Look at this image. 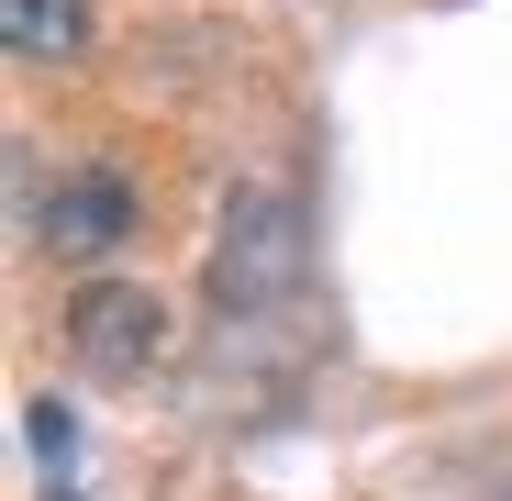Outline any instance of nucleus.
I'll return each instance as SVG.
<instances>
[{
	"mask_svg": "<svg viewBox=\"0 0 512 501\" xmlns=\"http://www.w3.org/2000/svg\"><path fill=\"white\" fill-rule=\"evenodd\" d=\"M301 279V201L290 190H234L212 234V301L223 312H268Z\"/></svg>",
	"mask_w": 512,
	"mask_h": 501,
	"instance_id": "obj_1",
	"label": "nucleus"
},
{
	"mask_svg": "<svg viewBox=\"0 0 512 501\" xmlns=\"http://www.w3.org/2000/svg\"><path fill=\"white\" fill-rule=\"evenodd\" d=\"M67 357L90 368V379H145L167 357V301L145 279H90L67 301Z\"/></svg>",
	"mask_w": 512,
	"mask_h": 501,
	"instance_id": "obj_2",
	"label": "nucleus"
},
{
	"mask_svg": "<svg viewBox=\"0 0 512 501\" xmlns=\"http://www.w3.org/2000/svg\"><path fill=\"white\" fill-rule=\"evenodd\" d=\"M123 234H134V190L112 179V167H67V179L45 190V212H34V245H45V257H67V268L112 257Z\"/></svg>",
	"mask_w": 512,
	"mask_h": 501,
	"instance_id": "obj_3",
	"label": "nucleus"
},
{
	"mask_svg": "<svg viewBox=\"0 0 512 501\" xmlns=\"http://www.w3.org/2000/svg\"><path fill=\"white\" fill-rule=\"evenodd\" d=\"M0 45L23 67H67L90 45V0H0Z\"/></svg>",
	"mask_w": 512,
	"mask_h": 501,
	"instance_id": "obj_4",
	"label": "nucleus"
},
{
	"mask_svg": "<svg viewBox=\"0 0 512 501\" xmlns=\"http://www.w3.org/2000/svg\"><path fill=\"white\" fill-rule=\"evenodd\" d=\"M23 435H34L45 468H67V457H78V412H67V401H23Z\"/></svg>",
	"mask_w": 512,
	"mask_h": 501,
	"instance_id": "obj_5",
	"label": "nucleus"
},
{
	"mask_svg": "<svg viewBox=\"0 0 512 501\" xmlns=\"http://www.w3.org/2000/svg\"><path fill=\"white\" fill-rule=\"evenodd\" d=\"M56 501H78V490H56Z\"/></svg>",
	"mask_w": 512,
	"mask_h": 501,
	"instance_id": "obj_6",
	"label": "nucleus"
},
{
	"mask_svg": "<svg viewBox=\"0 0 512 501\" xmlns=\"http://www.w3.org/2000/svg\"><path fill=\"white\" fill-rule=\"evenodd\" d=\"M501 501H512V490H501Z\"/></svg>",
	"mask_w": 512,
	"mask_h": 501,
	"instance_id": "obj_7",
	"label": "nucleus"
}]
</instances>
